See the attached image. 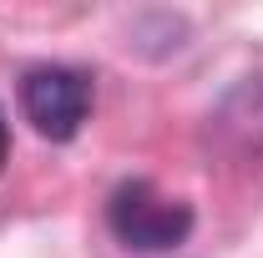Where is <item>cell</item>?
Returning a JSON list of instances; mask_svg holds the SVG:
<instances>
[{
	"label": "cell",
	"mask_w": 263,
	"mask_h": 258,
	"mask_svg": "<svg viewBox=\"0 0 263 258\" xmlns=\"http://www.w3.org/2000/svg\"><path fill=\"white\" fill-rule=\"evenodd\" d=\"M10 157V122H5V112H0V167Z\"/></svg>",
	"instance_id": "cell-3"
},
{
	"label": "cell",
	"mask_w": 263,
	"mask_h": 258,
	"mask_svg": "<svg viewBox=\"0 0 263 258\" xmlns=\"http://www.w3.org/2000/svg\"><path fill=\"white\" fill-rule=\"evenodd\" d=\"M21 112L46 142H71L91 112V76L76 66H35L21 76Z\"/></svg>",
	"instance_id": "cell-2"
},
{
	"label": "cell",
	"mask_w": 263,
	"mask_h": 258,
	"mask_svg": "<svg viewBox=\"0 0 263 258\" xmlns=\"http://www.w3.org/2000/svg\"><path fill=\"white\" fill-rule=\"evenodd\" d=\"M106 228H111V238L122 248H132V253H167V248L187 243L193 208L182 197L162 193L147 177H127V182H117L111 197H106Z\"/></svg>",
	"instance_id": "cell-1"
}]
</instances>
